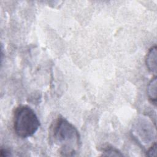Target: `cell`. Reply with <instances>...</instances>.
Listing matches in <instances>:
<instances>
[{"instance_id":"cell-1","label":"cell","mask_w":157,"mask_h":157,"mask_svg":"<svg viewBox=\"0 0 157 157\" xmlns=\"http://www.w3.org/2000/svg\"><path fill=\"white\" fill-rule=\"evenodd\" d=\"M50 137L62 156L75 155L81 146L80 136L77 129L63 117L58 118L53 123Z\"/></svg>"},{"instance_id":"cell-2","label":"cell","mask_w":157,"mask_h":157,"mask_svg":"<svg viewBox=\"0 0 157 157\" xmlns=\"http://www.w3.org/2000/svg\"><path fill=\"white\" fill-rule=\"evenodd\" d=\"M40 121L35 112L28 105H20L13 113V129L21 138L33 136L39 129Z\"/></svg>"},{"instance_id":"cell-3","label":"cell","mask_w":157,"mask_h":157,"mask_svg":"<svg viewBox=\"0 0 157 157\" xmlns=\"http://www.w3.org/2000/svg\"><path fill=\"white\" fill-rule=\"evenodd\" d=\"M156 46L155 45L150 48L145 58V64L148 69L154 73H156V59H157V50Z\"/></svg>"},{"instance_id":"cell-4","label":"cell","mask_w":157,"mask_h":157,"mask_svg":"<svg viewBox=\"0 0 157 157\" xmlns=\"http://www.w3.org/2000/svg\"><path fill=\"white\" fill-rule=\"evenodd\" d=\"M156 77H154L148 83L147 93L149 99L155 104L156 102Z\"/></svg>"},{"instance_id":"cell-5","label":"cell","mask_w":157,"mask_h":157,"mask_svg":"<svg viewBox=\"0 0 157 157\" xmlns=\"http://www.w3.org/2000/svg\"><path fill=\"white\" fill-rule=\"evenodd\" d=\"M102 156H121L123 155L117 149L113 147H106L103 150Z\"/></svg>"},{"instance_id":"cell-6","label":"cell","mask_w":157,"mask_h":157,"mask_svg":"<svg viewBox=\"0 0 157 157\" xmlns=\"http://www.w3.org/2000/svg\"><path fill=\"white\" fill-rule=\"evenodd\" d=\"M156 151H157V145H156V144L155 143L147 151V155L148 156L155 157L156 156Z\"/></svg>"},{"instance_id":"cell-7","label":"cell","mask_w":157,"mask_h":157,"mask_svg":"<svg viewBox=\"0 0 157 157\" xmlns=\"http://www.w3.org/2000/svg\"><path fill=\"white\" fill-rule=\"evenodd\" d=\"M0 155L1 156H9L11 155V153L10 151L7 150V149L2 148L0 151Z\"/></svg>"}]
</instances>
